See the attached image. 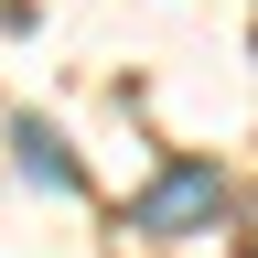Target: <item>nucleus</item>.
<instances>
[{"mask_svg": "<svg viewBox=\"0 0 258 258\" xmlns=\"http://www.w3.org/2000/svg\"><path fill=\"white\" fill-rule=\"evenodd\" d=\"M247 258H258V237H247Z\"/></svg>", "mask_w": 258, "mask_h": 258, "instance_id": "nucleus-3", "label": "nucleus"}, {"mask_svg": "<svg viewBox=\"0 0 258 258\" xmlns=\"http://www.w3.org/2000/svg\"><path fill=\"white\" fill-rule=\"evenodd\" d=\"M226 215V183L215 161H161V172L129 194V237H194V226Z\"/></svg>", "mask_w": 258, "mask_h": 258, "instance_id": "nucleus-1", "label": "nucleus"}, {"mask_svg": "<svg viewBox=\"0 0 258 258\" xmlns=\"http://www.w3.org/2000/svg\"><path fill=\"white\" fill-rule=\"evenodd\" d=\"M11 151H22V172H32V183H54V194H76V183H86V172H76V151H64L43 118H22V129H11Z\"/></svg>", "mask_w": 258, "mask_h": 258, "instance_id": "nucleus-2", "label": "nucleus"}]
</instances>
